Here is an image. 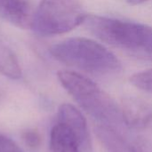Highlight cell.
<instances>
[{"label": "cell", "instance_id": "ba28073f", "mask_svg": "<svg viewBox=\"0 0 152 152\" xmlns=\"http://www.w3.org/2000/svg\"><path fill=\"white\" fill-rule=\"evenodd\" d=\"M80 144L73 132L65 125L57 123L51 131V152H79Z\"/></svg>", "mask_w": 152, "mask_h": 152}, {"label": "cell", "instance_id": "4fadbf2b", "mask_svg": "<svg viewBox=\"0 0 152 152\" xmlns=\"http://www.w3.org/2000/svg\"><path fill=\"white\" fill-rule=\"evenodd\" d=\"M0 152H22L15 142L10 138L0 135Z\"/></svg>", "mask_w": 152, "mask_h": 152}, {"label": "cell", "instance_id": "52a82bcc", "mask_svg": "<svg viewBox=\"0 0 152 152\" xmlns=\"http://www.w3.org/2000/svg\"><path fill=\"white\" fill-rule=\"evenodd\" d=\"M0 13L18 28L31 27L33 14L27 0H0Z\"/></svg>", "mask_w": 152, "mask_h": 152}, {"label": "cell", "instance_id": "7c38bea8", "mask_svg": "<svg viewBox=\"0 0 152 152\" xmlns=\"http://www.w3.org/2000/svg\"><path fill=\"white\" fill-rule=\"evenodd\" d=\"M129 152H151L148 141L143 137H138L128 146Z\"/></svg>", "mask_w": 152, "mask_h": 152}, {"label": "cell", "instance_id": "7a4b0ae2", "mask_svg": "<svg viewBox=\"0 0 152 152\" xmlns=\"http://www.w3.org/2000/svg\"><path fill=\"white\" fill-rule=\"evenodd\" d=\"M57 61L77 69L94 74L110 75L122 69V63L104 45L85 37H72L50 48Z\"/></svg>", "mask_w": 152, "mask_h": 152}, {"label": "cell", "instance_id": "8992f818", "mask_svg": "<svg viewBox=\"0 0 152 152\" xmlns=\"http://www.w3.org/2000/svg\"><path fill=\"white\" fill-rule=\"evenodd\" d=\"M121 118L126 126L132 129H144L152 122L151 107L135 99H126L120 106Z\"/></svg>", "mask_w": 152, "mask_h": 152}, {"label": "cell", "instance_id": "9c48e42d", "mask_svg": "<svg viewBox=\"0 0 152 152\" xmlns=\"http://www.w3.org/2000/svg\"><path fill=\"white\" fill-rule=\"evenodd\" d=\"M0 73L11 79L21 77V69L14 53L0 40Z\"/></svg>", "mask_w": 152, "mask_h": 152}, {"label": "cell", "instance_id": "3957f363", "mask_svg": "<svg viewBox=\"0 0 152 152\" xmlns=\"http://www.w3.org/2000/svg\"><path fill=\"white\" fill-rule=\"evenodd\" d=\"M58 79L65 90L90 116L109 124L118 120L121 116L120 107L93 80L69 70L58 72Z\"/></svg>", "mask_w": 152, "mask_h": 152}, {"label": "cell", "instance_id": "30bf717a", "mask_svg": "<svg viewBox=\"0 0 152 152\" xmlns=\"http://www.w3.org/2000/svg\"><path fill=\"white\" fill-rule=\"evenodd\" d=\"M130 82L138 89L152 94V68L134 74Z\"/></svg>", "mask_w": 152, "mask_h": 152}, {"label": "cell", "instance_id": "6da1fadb", "mask_svg": "<svg viewBox=\"0 0 152 152\" xmlns=\"http://www.w3.org/2000/svg\"><path fill=\"white\" fill-rule=\"evenodd\" d=\"M85 23L99 39L127 53L152 61V28L98 15H87Z\"/></svg>", "mask_w": 152, "mask_h": 152}, {"label": "cell", "instance_id": "5b68a950", "mask_svg": "<svg viewBox=\"0 0 152 152\" xmlns=\"http://www.w3.org/2000/svg\"><path fill=\"white\" fill-rule=\"evenodd\" d=\"M58 123L68 126L76 135L80 147L84 150L91 149V137L86 118L75 106L63 103L58 111Z\"/></svg>", "mask_w": 152, "mask_h": 152}, {"label": "cell", "instance_id": "277c9868", "mask_svg": "<svg viewBox=\"0 0 152 152\" xmlns=\"http://www.w3.org/2000/svg\"><path fill=\"white\" fill-rule=\"evenodd\" d=\"M86 17L77 0H43L33 13L30 28L41 36L60 35L71 31Z\"/></svg>", "mask_w": 152, "mask_h": 152}, {"label": "cell", "instance_id": "5bb4252c", "mask_svg": "<svg viewBox=\"0 0 152 152\" xmlns=\"http://www.w3.org/2000/svg\"><path fill=\"white\" fill-rule=\"evenodd\" d=\"M130 4H142L145 1H148V0H126Z\"/></svg>", "mask_w": 152, "mask_h": 152}, {"label": "cell", "instance_id": "8fae6325", "mask_svg": "<svg viewBox=\"0 0 152 152\" xmlns=\"http://www.w3.org/2000/svg\"><path fill=\"white\" fill-rule=\"evenodd\" d=\"M21 138L24 143L30 149L38 148L42 142V137L36 129H28L24 131L21 134Z\"/></svg>", "mask_w": 152, "mask_h": 152}]
</instances>
